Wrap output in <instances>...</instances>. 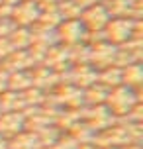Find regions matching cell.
I'll use <instances>...</instances> for the list:
<instances>
[{"mask_svg":"<svg viewBox=\"0 0 143 149\" xmlns=\"http://www.w3.org/2000/svg\"><path fill=\"white\" fill-rule=\"evenodd\" d=\"M22 130V120H18V116H4V118L0 120V134L4 132V134H18Z\"/></svg>","mask_w":143,"mask_h":149,"instance_id":"cell-1","label":"cell"}]
</instances>
